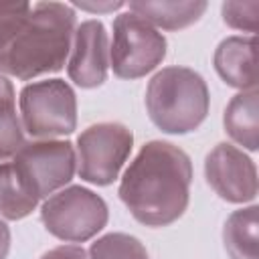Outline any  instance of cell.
<instances>
[{
	"label": "cell",
	"instance_id": "obj_1",
	"mask_svg": "<svg viewBox=\"0 0 259 259\" xmlns=\"http://www.w3.org/2000/svg\"><path fill=\"white\" fill-rule=\"evenodd\" d=\"M77 14L65 2H0V73L30 81L69 59Z\"/></svg>",
	"mask_w": 259,
	"mask_h": 259
},
{
	"label": "cell",
	"instance_id": "obj_2",
	"mask_svg": "<svg viewBox=\"0 0 259 259\" xmlns=\"http://www.w3.org/2000/svg\"><path fill=\"white\" fill-rule=\"evenodd\" d=\"M192 162L170 142L142 146L119 184V198L130 214L146 227H168L178 221L190 198Z\"/></svg>",
	"mask_w": 259,
	"mask_h": 259
},
{
	"label": "cell",
	"instance_id": "obj_3",
	"mask_svg": "<svg viewBox=\"0 0 259 259\" xmlns=\"http://www.w3.org/2000/svg\"><path fill=\"white\" fill-rule=\"evenodd\" d=\"M208 87L200 73L188 67H164L146 89V109L164 134L194 132L208 113Z\"/></svg>",
	"mask_w": 259,
	"mask_h": 259
},
{
	"label": "cell",
	"instance_id": "obj_4",
	"mask_svg": "<svg viewBox=\"0 0 259 259\" xmlns=\"http://www.w3.org/2000/svg\"><path fill=\"white\" fill-rule=\"evenodd\" d=\"M22 130L36 140L69 136L77 127V97L63 79L34 81L22 87L20 97Z\"/></svg>",
	"mask_w": 259,
	"mask_h": 259
},
{
	"label": "cell",
	"instance_id": "obj_5",
	"mask_svg": "<svg viewBox=\"0 0 259 259\" xmlns=\"http://www.w3.org/2000/svg\"><path fill=\"white\" fill-rule=\"evenodd\" d=\"M105 200L85 186H67L51 194L40 206L45 229L67 243H85L107 225Z\"/></svg>",
	"mask_w": 259,
	"mask_h": 259
},
{
	"label": "cell",
	"instance_id": "obj_6",
	"mask_svg": "<svg viewBox=\"0 0 259 259\" xmlns=\"http://www.w3.org/2000/svg\"><path fill=\"white\" fill-rule=\"evenodd\" d=\"M12 166L36 200L49 198L71 182L77 170L75 148L67 140H32L12 156Z\"/></svg>",
	"mask_w": 259,
	"mask_h": 259
},
{
	"label": "cell",
	"instance_id": "obj_7",
	"mask_svg": "<svg viewBox=\"0 0 259 259\" xmlns=\"http://www.w3.org/2000/svg\"><path fill=\"white\" fill-rule=\"evenodd\" d=\"M166 57L164 34L136 16L121 12L113 20V40L109 45V67L119 79H140L152 73Z\"/></svg>",
	"mask_w": 259,
	"mask_h": 259
},
{
	"label": "cell",
	"instance_id": "obj_8",
	"mask_svg": "<svg viewBox=\"0 0 259 259\" xmlns=\"http://www.w3.org/2000/svg\"><path fill=\"white\" fill-rule=\"evenodd\" d=\"M134 146V134L119 121H99L77 138V174L97 186L111 184L125 164Z\"/></svg>",
	"mask_w": 259,
	"mask_h": 259
},
{
	"label": "cell",
	"instance_id": "obj_9",
	"mask_svg": "<svg viewBox=\"0 0 259 259\" xmlns=\"http://www.w3.org/2000/svg\"><path fill=\"white\" fill-rule=\"evenodd\" d=\"M208 186L227 202L245 204L257 196L255 162L233 144H217L204 160Z\"/></svg>",
	"mask_w": 259,
	"mask_h": 259
},
{
	"label": "cell",
	"instance_id": "obj_10",
	"mask_svg": "<svg viewBox=\"0 0 259 259\" xmlns=\"http://www.w3.org/2000/svg\"><path fill=\"white\" fill-rule=\"evenodd\" d=\"M109 71V36L101 20L77 24L67 59L69 79L81 89L103 85Z\"/></svg>",
	"mask_w": 259,
	"mask_h": 259
},
{
	"label": "cell",
	"instance_id": "obj_11",
	"mask_svg": "<svg viewBox=\"0 0 259 259\" xmlns=\"http://www.w3.org/2000/svg\"><path fill=\"white\" fill-rule=\"evenodd\" d=\"M214 69L219 77L241 91L257 87V51L255 36H227L214 51Z\"/></svg>",
	"mask_w": 259,
	"mask_h": 259
},
{
	"label": "cell",
	"instance_id": "obj_12",
	"mask_svg": "<svg viewBox=\"0 0 259 259\" xmlns=\"http://www.w3.org/2000/svg\"><path fill=\"white\" fill-rule=\"evenodd\" d=\"M208 4L204 0H138L127 10L162 30H182L200 20Z\"/></svg>",
	"mask_w": 259,
	"mask_h": 259
},
{
	"label": "cell",
	"instance_id": "obj_13",
	"mask_svg": "<svg viewBox=\"0 0 259 259\" xmlns=\"http://www.w3.org/2000/svg\"><path fill=\"white\" fill-rule=\"evenodd\" d=\"M229 138L249 152L259 148V93L257 89L237 93L223 115Z\"/></svg>",
	"mask_w": 259,
	"mask_h": 259
},
{
	"label": "cell",
	"instance_id": "obj_14",
	"mask_svg": "<svg viewBox=\"0 0 259 259\" xmlns=\"http://www.w3.org/2000/svg\"><path fill=\"white\" fill-rule=\"evenodd\" d=\"M257 206L239 208L229 214L223 229V243L231 259H259L257 255Z\"/></svg>",
	"mask_w": 259,
	"mask_h": 259
},
{
	"label": "cell",
	"instance_id": "obj_15",
	"mask_svg": "<svg viewBox=\"0 0 259 259\" xmlns=\"http://www.w3.org/2000/svg\"><path fill=\"white\" fill-rule=\"evenodd\" d=\"M38 200L22 186L12 162H0V217L20 221L36 208Z\"/></svg>",
	"mask_w": 259,
	"mask_h": 259
},
{
	"label": "cell",
	"instance_id": "obj_16",
	"mask_svg": "<svg viewBox=\"0 0 259 259\" xmlns=\"http://www.w3.org/2000/svg\"><path fill=\"white\" fill-rule=\"evenodd\" d=\"M14 101V87L0 73V162L12 158L24 144V130Z\"/></svg>",
	"mask_w": 259,
	"mask_h": 259
},
{
	"label": "cell",
	"instance_id": "obj_17",
	"mask_svg": "<svg viewBox=\"0 0 259 259\" xmlns=\"http://www.w3.org/2000/svg\"><path fill=\"white\" fill-rule=\"evenodd\" d=\"M89 259H150L144 243L127 233H109L89 247Z\"/></svg>",
	"mask_w": 259,
	"mask_h": 259
},
{
	"label": "cell",
	"instance_id": "obj_18",
	"mask_svg": "<svg viewBox=\"0 0 259 259\" xmlns=\"http://www.w3.org/2000/svg\"><path fill=\"white\" fill-rule=\"evenodd\" d=\"M221 14L227 26L243 32H257V18H259V0H245V2H225L221 6Z\"/></svg>",
	"mask_w": 259,
	"mask_h": 259
},
{
	"label": "cell",
	"instance_id": "obj_19",
	"mask_svg": "<svg viewBox=\"0 0 259 259\" xmlns=\"http://www.w3.org/2000/svg\"><path fill=\"white\" fill-rule=\"evenodd\" d=\"M40 259H89V255L79 245H61V247L47 251Z\"/></svg>",
	"mask_w": 259,
	"mask_h": 259
},
{
	"label": "cell",
	"instance_id": "obj_20",
	"mask_svg": "<svg viewBox=\"0 0 259 259\" xmlns=\"http://www.w3.org/2000/svg\"><path fill=\"white\" fill-rule=\"evenodd\" d=\"M123 2H75L73 8H81V10H89V12H109V10H119L123 8Z\"/></svg>",
	"mask_w": 259,
	"mask_h": 259
},
{
	"label": "cell",
	"instance_id": "obj_21",
	"mask_svg": "<svg viewBox=\"0 0 259 259\" xmlns=\"http://www.w3.org/2000/svg\"><path fill=\"white\" fill-rule=\"evenodd\" d=\"M8 251H10V229L0 219V259H6Z\"/></svg>",
	"mask_w": 259,
	"mask_h": 259
}]
</instances>
